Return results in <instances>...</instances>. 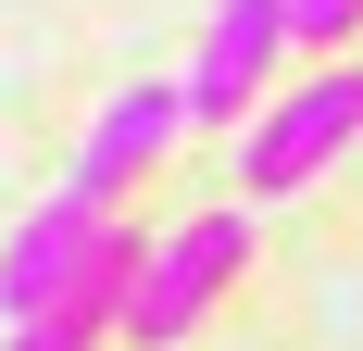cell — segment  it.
Returning a JSON list of instances; mask_svg holds the SVG:
<instances>
[{"mask_svg": "<svg viewBox=\"0 0 363 351\" xmlns=\"http://www.w3.org/2000/svg\"><path fill=\"white\" fill-rule=\"evenodd\" d=\"M251 264V213H188L138 251V301H125V351H176L188 326L225 301V276Z\"/></svg>", "mask_w": 363, "mask_h": 351, "instance_id": "obj_2", "label": "cell"}, {"mask_svg": "<svg viewBox=\"0 0 363 351\" xmlns=\"http://www.w3.org/2000/svg\"><path fill=\"white\" fill-rule=\"evenodd\" d=\"M289 26H301V50H351V38H363V0H289Z\"/></svg>", "mask_w": 363, "mask_h": 351, "instance_id": "obj_7", "label": "cell"}, {"mask_svg": "<svg viewBox=\"0 0 363 351\" xmlns=\"http://www.w3.org/2000/svg\"><path fill=\"white\" fill-rule=\"evenodd\" d=\"M289 50H301L289 0H213V26H201V50H188V75H176L188 126H251V101L276 88Z\"/></svg>", "mask_w": 363, "mask_h": 351, "instance_id": "obj_3", "label": "cell"}, {"mask_svg": "<svg viewBox=\"0 0 363 351\" xmlns=\"http://www.w3.org/2000/svg\"><path fill=\"white\" fill-rule=\"evenodd\" d=\"M101 226H113L101 201H75V188H50V201H38L26 226H13V251H0V326H13V314H38V301H50V288H63L75 264L101 251Z\"/></svg>", "mask_w": 363, "mask_h": 351, "instance_id": "obj_6", "label": "cell"}, {"mask_svg": "<svg viewBox=\"0 0 363 351\" xmlns=\"http://www.w3.org/2000/svg\"><path fill=\"white\" fill-rule=\"evenodd\" d=\"M176 139H188V101H176V88H113V113L88 126V151H75V176H63V188L113 213L150 163H163V151H176Z\"/></svg>", "mask_w": 363, "mask_h": 351, "instance_id": "obj_5", "label": "cell"}, {"mask_svg": "<svg viewBox=\"0 0 363 351\" xmlns=\"http://www.w3.org/2000/svg\"><path fill=\"white\" fill-rule=\"evenodd\" d=\"M338 151H363V63H313L289 101H263L251 139H238V188H251V201H289V188H313V176L338 163Z\"/></svg>", "mask_w": 363, "mask_h": 351, "instance_id": "obj_1", "label": "cell"}, {"mask_svg": "<svg viewBox=\"0 0 363 351\" xmlns=\"http://www.w3.org/2000/svg\"><path fill=\"white\" fill-rule=\"evenodd\" d=\"M138 251H150V239L113 213L101 251H88V264H75V276L38 301V314L0 326V351H113V339H125V301H138Z\"/></svg>", "mask_w": 363, "mask_h": 351, "instance_id": "obj_4", "label": "cell"}]
</instances>
